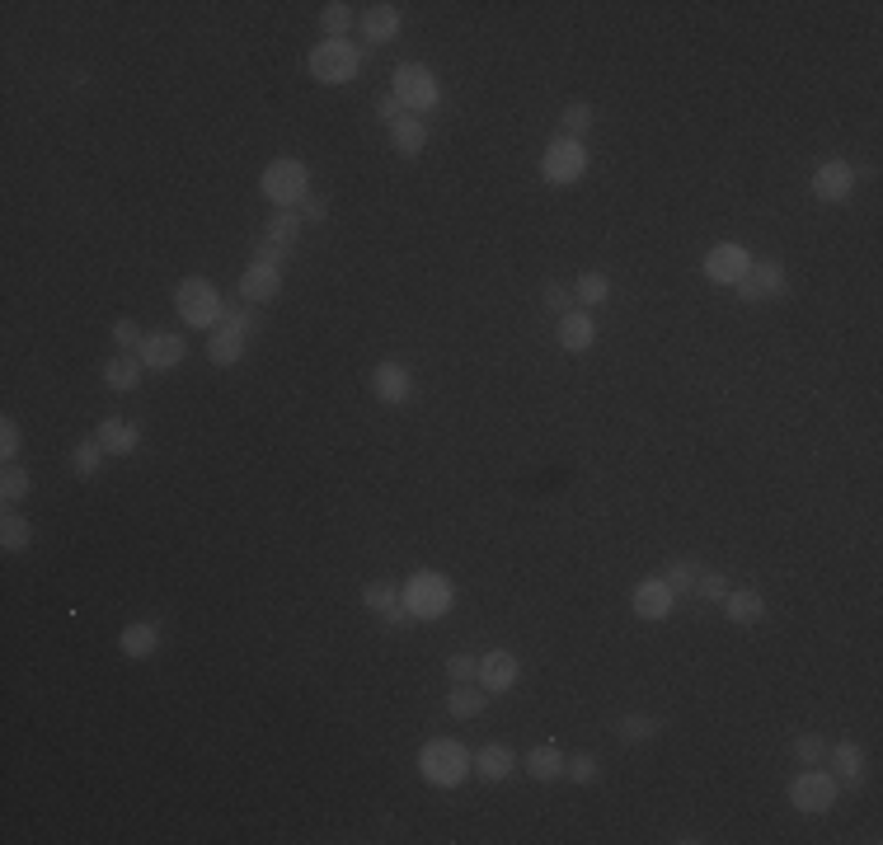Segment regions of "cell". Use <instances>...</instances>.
Returning <instances> with one entry per match:
<instances>
[{
    "instance_id": "obj_20",
    "label": "cell",
    "mask_w": 883,
    "mask_h": 845,
    "mask_svg": "<svg viewBox=\"0 0 883 845\" xmlns=\"http://www.w3.org/2000/svg\"><path fill=\"white\" fill-rule=\"evenodd\" d=\"M827 761H832V780L837 784H860L865 780V747H860V742H837V747H827Z\"/></svg>"
},
{
    "instance_id": "obj_26",
    "label": "cell",
    "mask_w": 883,
    "mask_h": 845,
    "mask_svg": "<svg viewBox=\"0 0 883 845\" xmlns=\"http://www.w3.org/2000/svg\"><path fill=\"white\" fill-rule=\"evenodd\" d=\"M484 705H489V691H484L480 681H461V686L447 695V709L456 719H480Z\"/></svg>"
},
{
    "instance_id": "obj_11",
    "label": "cell",
    "mask_w": 883,
    "mask_h": 845,
    "mask_svg": "<svg viewBox=\"0 0 883 845\" xmlns=\"http://www.w3.org/2000/svg\"><path fill=\"white\" fill-rule=\"evenodd\" d=\"M747 268H752V254L743 245H714L705 254V277H710L714 287H738Z\"/></svg>"
},
{
    "instance_id": "obj_23",
    "label": "cell",
    "mask_w": 883,
    "mask_h": 845,
    "mask_svg": "<svg viewBox=\"0 0 883 845\" xmlns=\"http://www.w3.org/2000/svg\"><path fill=\"white\" fill-rule=\"evenodd\" d=\"M724 615H729L733 625H757L761 615H766V601H761L757 587H743V592H729V597L719 601Z\"/></svg>"
},
{
    "instance_id": "obj_48",
    "label": "cell",
    "mask_w": 883,
    "mask_h": 845,
    "mask_svg": "<svg viewBox=\"0 0 883 845\" xmlns=\"http://www.w3.org/2000/svg\"><path fill=\"white\" fill-rule=\"evenodd\" d=\"M296 216H301V221H310V226H320V221L329 216V202H325V198H306Z\"/></svg>"
},
{
    "instance_id": "obj_40",
    "label": "cell",
    "mask_w": 883,
    "mask_h": 845,
    "mask_svg": "<svg viewBox=\"0 0 883 845\" xmlns=\"http://www.w3.org/2000/svg\"><path fill=\"white\" fill-rule=\"evenodd\" d=\"M564 775L574 784H592L597 775H602V766H597V756L592 752H578V756H564Z\"/></svg>"
},
{
    "instance_id": "obj_44",
    "label": "cell",
    "mask_w": 883,
    "mask_h": 845,
    "mask_svg": "<svg viewBox=\"0 0 883 845\" xmlns=\"http://www.w3.org/2000/svg\"><path fill=\"white\" fill-rule=\"evenodd\" d=\"M541 301H545V310H550V315H569V310H574V292H569V287H559V282H550V287H545Z\"/></svg>"
},
{
    "instance_id": "obj_19",
    "label": "cell",
    "mask_w": 883,
    "mask_h": 845,
    "mask_svg": "<svg viewBox=\"0 0 883 845\" xmlns=\"http://www.w3.org/2000/svg\"><path fill=\"white\" fill-rule=\"evenodd\" d=\"M94 437H99V446H104L109 456H132L141 446V428L127 423V418H104V423L94 428Z\"/></svg>"
},
{
    "instance_id": "obj_34",
    "label": "cell",
    "mask_w": 883,
    "mask_h": 845,
    "mask_svg": "<svg viewBox=\"0 0 883 845\" xmlns=\"http://www.w3.org/2000/svg\"><path fill=\"white\" fill-rule=\"evenodd\" d=\"M616 733H620V742L630 747V742H649V738H658V733H663V723L649 719V714H625V719L616 723Z\"/></svg>"
},
{
    "instance_id": "obj_5",
    "label": "cell",
    "mask_w": 883,
    "mask_h": 845,
    "mask_svg": "<svg viewBox=\"0 0 883 845\" xmlns=\"http://www.w3.org/2000/svg\"><path fill=\"white\" fill-rule=\"evenodd\" d=\"M400 597H404V611L414 615V620H442V615L451 611L456 592H451V583L442 578V573L423 569V573H414V578L400 587Z\"/></svg>"
},
{
    "instance_id": "obj_24",
    "label": "cell",
    "mask_w": 883,
    "mask_h": 845,
    "mask_svg": "<svg viewBox=\"0 0 883 845\" xmlns=\"http://www.w3.org/2000/svg\"><path fill=\"white\" fill-rule=\"evenodd\" d=\"M362 33H367V43H390L395 33H400V10L395 5H367V15H362Z\"/></svg>"
},
{
    "instance_id": "obj_13",
    "label": "cell",
    "mask_w": 883,
    "mask_h": 845,
    "mask_svg": "<svg viewBox=\"0 0 883 845\" xmlns=\"http://www.w3.org/2000/svg\"><path fill=\"white\" fill-rule=\"evenodd\" d=\"M188 353V343L179 334H170V329H155V334H146V343H141V367H151V371H170L179 367Z\"/></svg>"
},
{
    "instance_id": "obj_22",
    "label": "cell",
    "mask_w": 883,
    "mask_h": 845,
    "mask_svg": "<svg viewBox=\"0 0 883 845\" xmlns=\"http://www.w3.org/2000/svg\"><path fill=\"white\" fill-rule=\"evenodd\" d=\"M390 146H395L404 160H414V155H423V146H428V127H423L414 113H404L400 123H390Z\"/></svg>"
},
{
    "instance_id": "obj_16",
    "label": "cell",
    "mask_w": 883,
    "mask_h": 845,
    "mask_svg": "<svg viewBox=\"0 0 883 845\" xmlns=\"http://www.w3.org/2000/svg\"><path fill=\"white\" fill-rule=\"evenodd\" d=\"M639 620H667V615L677 611V592L663 583V578H649V583L635 587V597H630Z\"/></svg>"
},
{
    "instance_id": "obj_4",
    "label": "cell",
    "mask_w": 883,
    "mask_h": 845,
    "mask_svg": "<svg viewBox=\"0 0 883 845\" xmlns=\"http://www.w3.org/2000/svg\"><path fill=\"white\" fill-rule=\"evenodd\" d=\"M174 310H179L184 324H193V329H217L221 315H226V301H221V292L207 277H184V282L174 287Z\"/></svg>"
},
{
    "instance_id": "obj_17",
    "label": "cell",
    "mask_w": 883,
    "mask_h": 845,
    "mask_svg": "<svg viewBox=\"0 0 883 845\" xmlns=\"http://www.w3.org/2000/svg\"><path fill=\"white\" fill-rule=\"evenodd\" d=\"M517 676H522V662L512 658V653H503V648H494V653H484L480 658V686L489 695H503L517 686Z\"/></svg>"
},
{
    "instance_id": "obj_38",
    "label": "cell",
    "mask_w": 883,
    "mask_h": 845,
    "mask_svg": "<svg viewBox=\"0 0 883 845\" xmlns=\"http://www.w3.org/2000/svg\"><path fill=\"white\" fill-rule=\"evenodd\" d=\"M827 747H832V742L822 738V733H799V738H794V761L822 766V761H827Z\"/></svg>"
},
{
    "instance_id": "obj_7",
    "label": "cell",
    "mask_w": 883,
    "mask_h": 845,
    "mask_svg": "<svg viewBox=\"0 0 883 845\" xmlns=\"http://www.w3.org/2000/svg\"><path fill=\"white\" fill-rule=\"evenodd\" d=\"M390 85H395L390 94L404 104V113H433V108L442 104L437 76L428 71V66H419V62H400V66H395V76H390Z\"/></svg>"
},
{
    "instance_id": "obj_43",
    "label": "cell",
    "mask_w": 883,
    "mask_h": 845,
    "mask_svg": "<svg viewBox=\"0 0 883 845\" xmlns=\"http://www.w3.org/2000/svg\"><path fill=\"white\" fill-rule=\"evenodd\" d=\"M447 676L461 686V681H480V658H470V653H456L447 658Z\"/></svg>"
},
{
    "instance_id": "obj_8",
    "label": "cell",
    "mask_w": 883,
    "mask_h": 845,
    "mask_svg": "<svg viewBox=\"0 0 883 845\" xmlns=\"http://www.w3.org/2000/svg\"><path fill=\"white\" fill-rule=\"evenodd\" d=\"M790 803L808 817L832 813V803H837V780L818 766H804V775H794L790 780Z\"/></svg>"
},
{
    "instance_id": "obj_41",
    "label": "cell",
    "mask_w": 883,
    "mask_h": 845,
    "mask_svg": "<svg viewBox=\"0 0 883 845\" xmlns=\"http://www.w3.org/2000/svg\"><path fill=\"white\" fill-rule=\"evenodd\" d=\"M729 592H733V587H729V578H724V573H714V569L700 573V583H696V597L700 601H724Z\"/></svg>"
},
{
    "instance_id": "obj_9",
    "label": "cell",
    "mask_w": 883,
    "mask_h": 845,
    "mask_svg": "<svg viewBox=\"0 0 883 845\" xmlns=\"http://www.w3.org/2000/svg\"><path fill=\"white\" fill-rule=\"evenodd\" d=\"M541 174H545V184H578V179L588 174V151H583V141L555 137L541 155Z\"/></svg>"
},
{
    "instance_id": "obj_21",
    "label": "cell",
    "mask_w": 883,
    "mask_h": 845,
    "mask_svg": "<svg viewBox=\"0 0 883 845\" xmlns=\"http://www.w3.org/2000/svg\"><path fill=\"white\" fill-rule=\"evenodd\" d=\"M470 766L480 770V780H508L512 770H517V752L512 747H503V742H484L480 747V756L470 761Z\"/></svg>"
},
{
    "instance_id": "obj_27",
    "label": "cell",
    "mask_w": 883,
    "mask_h": 845,
    "mask_svg": "<svg viewBox=\"0 0 883 845\" xmlns=\"http://www.w3.org/2000/svg\"><path fill=\"white\" fill-rule=\"evenodd\" d=\"M104 385L109 390H132V385H141V357L137 353H118V357H109L104 362Z\"/></svg>"
},
{
    "instance_id": "obj_14",
    "label": "cell",
    "mask_w": 883,
    "mask_h": 845,
    "mask_svg": "<svg viewBox=\"0 0 883 845\" xmlns=\"http://www.w3.org/2000/svg\"><path fill=\"white\" fill-rule=\"evenodd\" d=\"M372 395L381 404H409L414 400V376H409V367H400V362L372 367Z\"/></svg>"
},
{
    "instance_id": "obj_42",
    "label": "cell",
    "mask_w": 883,
    "mask_h": 845,
    "mask_svg": "<svg viewBox=\"0 0 883 845\" xmlns=\"http://www.w3.org/2000/svg\"><path fill=\"white\" fill-rule=\"evenodd\" d=\"M113 343H118L123 353H141L146 334H141V324H137V320H118V324H113Z\"/></svg>"
},
{
    "instance_id": "obj_2",
    "label": "cell",
    "mask_w": 883,
    "mask_h": 845,
    "mask_svg": "<svg viewBox=\"0 0 883 845\" xmlns=\"http://www.w3.org/2000/svg\"><path fill=\"white\" fill-rule=\"evenodd\" d=\"M264 198L278 207V212H292L310 198V169L296 160V155H278L273 165L264 169Z\"/></svg>"
},
{
    "instance_id": "obj_3",
    "label": "cell",
    "mask_w": 883,
    "mask_h": 845,
    "mask_svg": "<svg viewBox=\"0 0 883 845\" xmlns=\"http://www.w3.org/2000/svg\"><path fill=\"white\" fill-rule=\"evenodd\" d=\"M419 775L428 784H437V789H456L470 775V752L456 738H433L419 752Z\"/></svg>"
},
{
    "instance_id": "obj_29",
    "label": "cell",
    "mask_w": 883,
    "mask_h": 845,
    "mask_svg": "<svg viewBox=\"0 0 883 845\" xmlns=\"http://www.w3.org/2000/svg\"><path fill=\"white\" fill-rule=\"evenodd\" d=\"M700 573H705V564H696V559H667V569H663V583L677 592V597H696V583H700Z\"/></svg>"
},
{
    "instance_id": "obj_18",
    "label": "cell",
    "mask_w": 883,
    "mask_h": 845,
    "mask_svg": "<svg viewBox=\"0 0 883 845\" xmlns=\"http://www.w3.org/2000/svg\"><path fill=\"white\" fill-rule=\"evenodd\" d=\"M555 334H559V348H564V353H588L592 343H597V320L583 315V310H569V315H559Z\"/></svg>"
},
{
    "instance_id": "obj_36",
    "label": "cell",
    "mask_w": 883,
    "mask_h": 845,
    "mask_svg": "<svg viewBox=\"0 0 883 845\" xmlns=\"http://www.w3.org/2000/svg\"><path fill=\"white\" fill-rule=\"evenodd\" d=\"M29 489H33V475L24 470V465H5V475H0V498L5 503H19V498H29Z\"/></svg>"
},
{
    "instance_id": "obj_30",
    "label": "cell",
    "mask_w": 883,
    "mask_h": 845,
    "mask_svg": "<svg viewBox=\"0 0 883 845\" xmlns=\"http://www.w3.org/2000/svg\"><path fill=\"white\" fill-rule=\"evenodd\" d=\"M296 235H301V216H296V212H273V216H268V226H264L268 245H278V249H287V254H292Z\"/></svg>"
},
{
    "instance_id": "obj_33",
    "label": "cell",
    "mask_w": 883,
    "mask_h": 845,
    "mask_svg": "<svg viewBox=\"0 0 883 845\" xmlns=\"http://www.w3.org/2000/svg\"><path fill=\"white\" fill-rule=\"evenodd\" d=\"M400 601L404 597H400V587H395V583H367V587H362V606H367L376 620H381V615H390Z\"/></svg>"
},
{
    "instance_id": "obj_15",
    "label": "cell",
    "mask_w": 883,
    "mask_h": 845,
    "mask_svg": "<svg viewBox=\"0 0 883 845\" xmlns=\"http://www.w3.org/2000/svg\"><path fill=\"white\" fill-rule=\"evenodd\" d=\"M282 292V273L273 268V263H254L249 259V268L240 273V301L245 306H264V301H273V296Z\"/></svg>"
},
{
    "instance_id": "obj_35",
    "label": "cell",
    "mask_w": 883,
    "mask_h": 845,
    "mask_svg": "<svg viewBox=\"0 0 883 845\" xmlns=\"http://www.w3.org/2000/svg\"><path fill=\"white\" fill-rule=\"evenodd\" d=\"M0 545L10 554H19V550H29L33 545V526L19 517V512H5V522H0Z\"/></svg>"
},
{
    "instance_id": "obj_31",
    "label": "cell",
    "mask_w": 883,
    "mask_h": 845,
    "mask_svg": "<svg viewBox=\"0 0 883 845\" xmlns=\"http://www.w3.org/2000/svg\"><path fill=\"white\" fill-rule=\"evenodd\" d=\"M104 446H99V437H85V442H76L71 446V470H76L80 479H94L99 475V465H104Z\"/></svg>"
},
{
    "instance_id": "obj_47",
    "label": "cell",
    "mask_w": 883,
    "mask_h": 845,
    "mask_svg": "<svg viewBox=\"0 0 883 845\" xmlns=\"http://www.w3.org/2000/svg\"><path fill=\"white\" fill-rule=\"evenodd\" d=\"M376 118H381V123H400L404 104L395 99V94H376Z\"/></svg>"
},
{
    "instance_id": "obj_10",
    "label": "cell",
    "mask_w": 883,
    "mask_h": 845,
    "mask_svg": "<svg viewBox=\"0 0 883 845\" xmlns=\"http://www.w3.org/2000/svg\"><path fill=\"white\" fill-rule=\"evenodd\" d=\"M790 292V277L775 259H752V268L743 273L738 282V296H743V306H766V301H780V296Z\"/></svg>"
},
{
    "instance_id": "obj_6",
    "label": "cell",
    "mask_w": 883,
    "mask_h": 845,
    "mask_svg": "<svg viewBox=\"0 0 883 845\" xmlns=\"http://www.w3.org/2000/svg\"><path fill=\"white\" fill-rule=\"evenodd\" d=\"M310 76L320 85H348L362 66V47H353L348 38H325V43L310 47Z\"/></svg>"
},
{
    "instance_id": "obj_37",
    "label": "cell",
    "mask_w": 883,
    "mask_h": 845,
    "mask_svg": "<svg viewBox=\"0 0 883 845\" xmlns=\"http://www.w3.org/2000/svg\"><path fill=\"white\" fill-rule=\"evenodd\" d=\"M559 123H564V137H583V132H592V123H597V113H592V104H583V99H574V104L559 113Z\"/></svg>"
},
{
    "instance_id": "obj_25",
    "label": "cell",
    "mask_w": 883,
    "mask_h": 845,
    "mask_svg": "<svg viewBox=\"0 0 883 845\" xmlns=\"http://www.w3.org/2000/svg\"><path fill=\"white\" fill-rule=\"evenodd\" d=\"M522 766H527V775H531V780L550 784V780H559V775H564V752L545 742V747H531V752L522 756Z\"/></svg>"
},
{
    "instance_id": "obj_39",
    "label": "cell",
    "mask_w": 883,
    "mask_h": 845,
    "mask_svg": "<svg viewBox=\"0 0 883 845\" xmlns=\"http://www.w3.org/2000/svg\"><path fill=\"white\" fill-rule=\"evenodd\" d=\"M320 29H325V38H343V33L353 29V10H348V5H339V0H334V5H325V10H320Z\"/></svg>"
},
{
    "instance_id": "obj_28",
    "label": "cell",
    "mask_w": 883,
    "mask_h": 845,
    "mask_svg": "<svg viewBox=\"0 0 883 845\" xmlns=\"http://www.w3.org/2000/svg\"><path fill=\"white\" fill-rule=\"evenodd\" d=\"M118 644H123L127 658H151L155 648H160V630H155L151 620H132V625L123 630V639H118Z\"/></svg>"
},
{
    "instance_id": "obj_32",
    "label": "cell",
    "mask_w": 883,
    "mask_h": 845,
    "mask_svg": "<svg viewBox=\"0 0 883 845\" xmlns=\"http://www.w3.org/2000/svg\"><path fill=\"white\" fill-rule=\"evenodd\" d=\"M606 296H611V277H606V273H583V277L574 282V301H578V306L597 310Z\"/></svg>"
},
{
    "instance_id": "obj_1",
    "label": "cell",
    "mask_w": 883,
    "mask_h": 845,
    "mask_svg": "<svg viewBox=\"0 0 883 845\" xmlns=\"http://www.w3.org/2000/svg\"><path fill=\"white\" fill-rule=\"evenodd\" d=\"M254 329H259V315H254L245 301H240V306H226L221 324L212 329V338H207V357H212V367H235V362L245 357Z\"/></svg>"
},
{
    "instance_id": "obj_46",
    "label": "cell",
    "mask_w": 883,
    "mask_h": 845,
    "mask_svg": "<svg viewBox=\"0 0 883 845\" xmlns=\"http://www.w3.org/2000/svg\"><path fill=\"white\" fill-rule=\"evenodd\" d=\"M0 456H5V465L19 456V428H15V418H5V423H0Z\"/></svg>"
},
{
    "instance_id": "obj_12",
    "label": "cell",
    "mask_w": 883,
    "mask_h": 845,
    "mask_svg": "<svg viewBox=\"0 0 883 845\" xmlns=\"http://www.w3.org/2000/svg\"><path fill=\"white\" fill-rule=\"evenodd\" d=\"M851 188H855V165H846V160H822L813 169V198L818 202H846Z\"/></svg>"
},
{
    "instance_id": "obj_45",
    "label": "cell",
    "mask_w": 883,
    "mask_h": 845,
    "mask_svg": "<svg viewBox=\"0 0 883 845\" xmlns=\"http://www.w3.org/2000/svg\"><path fill=\"white\" fill-rule=\"evenodd\" d=\"M249 259H254V263H273V268H282V263L292 259V254H287V249H278V245H268L264 235H259V240H254V254H249Z\"/></svg>"
}]
</instances>
